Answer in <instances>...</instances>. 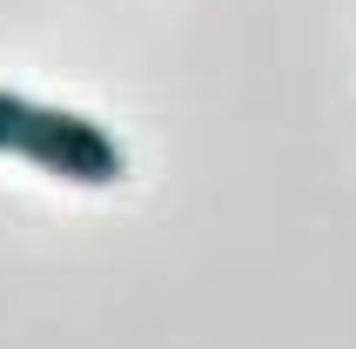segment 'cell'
I'll return each mask as SVG.
<instances>
[{
    "mask_svg": "<svg viewBox=\"0 0 356 349\" xmlns=\"http://www.w3.org/2000/svg\"><path fill=\"white\" fill-rule=\"evenodd\" d=\"M0 155H20L34 168H47L54 181H74V188H115L128 174L121 141L101 121L74 115V108L27 101L14 88H0Z\"/></svg>",
    "mask_w": 356,
    "mask_h": 349,
    "instance_id": "obj_1",
    "label": "cell"
}]
</instances>
